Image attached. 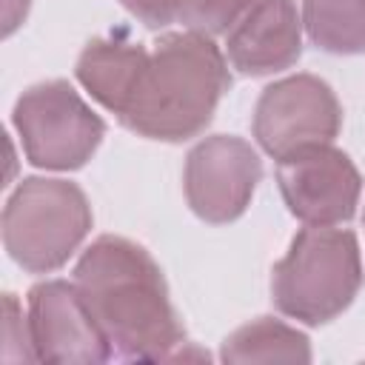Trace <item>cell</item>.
<instances>
[{
    "label": "cell",
    "mask_w": 365,
    "mask_h": 365,
    "mask_svg": "<svg viewBox=\"0 0 365 365\" xmlns=\"http://www.w3.org/2000/svg\"><path fill=\"white\" fill-rule=\"evenodd\" d=\"M277 182L288 211L305 225H336L354 217L362 177L331 143L305 145L277 160Z\"/></svg>",
    "instance_id": "cell-8"
},
{
    "label": "cell",
    "mask_w": 365,
    "mask_h": 365,
    "mask_svg": "<svg viewBox=\"0 0 365 365\" xmlns=\"http://www.w3.org/2000/svg\"><path fill=\"white\" fill-rule=\"evenodd\" d=\"M302 26L328 54H365V0H302Z\"/></svg>",
    "instance_id": "cell-13"
},
{
    "label": "cell",
    "mask_w": 365,
    "mask_h": 365,
    "mask_svg": "<svg viewBox=\"0 0 365 365\" xmlns=\"http://www.w3.org/2000/svg\"><path fill=\"white\" fill-rule=\"evenodd\" d=\"M259 177L262 163L251 143L234 134L205 137L185 157L182 188L188 208L205 222H231L248 208Z\"/></svg>",
    "instance_id": "cell-7"
},
{
    "label": "cell",
    "mask_w": 365,
    "mask_h": 365,
    "mask_svg": "<svg viewBox=\"0 0 365 365\" xmlns=\"http://www.w3.org/2000/svg\"><path fill=\"white\" fill-rule=\"evenodd\" d=\"M3 311H6V319H3V359L6 362L34 359L29 317H23V308L14 299V294L3 297Z\"/></svg>",
    "instance_id": "cell-15"
},
{
    "label": "cell",
    "mask_w": 365,
    "mask_h": 365,
    "mask_svg": "<svg viewBox=\"0 0 365 365\" xmlns=\"http://www.w3.org/2000/svg\"><path fill=\"white\" fill-rule=\"evenodd\" d=\"M26 160L37 168L71 171L91 160L106 123L66 83L46 80L26 88L11 111Z\"/></svg>",
    "instance_id": "cell-5"
},
{
    "label": "cell",
    "mask_w": 365,
    "mask_h": 365,
    "mask_svg": "<svg viewBox=\"0 0 365 365\" xmlns=\"http://www.w3.org/2000/svg\"><path fill=\"white\" fill-rule=\"evenodd\" d=\"M362 288L356 234L331 225H305L271 271L274 305L305 325L339 317Z\"/></svg>",
    "instance_id": "cell-3"
},
{
    "label": "cell",
    "mask_w": 365,
    "mask_h": 365,
    "mask_svg": "<svg viewBox=\"0 0 365 365\" xmlns=\"http://www.w3.org/2000/svg\"><path fill=\"white\" fill-rule=\"evenodd\" d=\"M148 60V48L125 40H91L77 57L80 86L117 117L125 111L140 71Z\"/></svg>",
    "instance_id": "cell-11"
},
{
    "label": "cell",
    "mask_w": 365,
    "mask_h": 365,
    "mask_svg": "<svg viewBox=\"0 0 365 365\" xmlns=\"http://www.w3.org/2000/svg\"><path fill=\"white\" fill-rule=\"evenodd\" d=\"M228 86L225 57L208 34L168 31L148 51L120 123L148 140H191L211 123Z\"/></svg>",
    "instance_id": "cell-2"
},
{
    "label": "cell",
    "mask_w": 365,
    "mask_h": 365,
    "mask_svg": "<svg viewBox=\"0 0 365 365\" xmlns=\"http://www.w3.org/2000/svg\"><path fill=\"white\" fill-rule=\"evenodd\" d=\"M88 231L91 205L83 188L68 180L26 177L3 208V245L31 274L66 265Z\"/></svg>",
    "instance_id": "cell-4"
},
{
    "label": "cell",
    "mask_w": 365,
    "mask_h": 365,
    "mask_svg": "<svg viewBox=\"0 0 365 365\" xmlns=\"http://www.w3.org/2000/svg\"><path fill=\"white\" fill-rule=\"evenodd\" d=\"M339 128L342 106L334 88L314 74H294L271 83L254 108V137L274 160L305 145L334 143Z\"/></svg>",
    "instance_id": "cell-6"
},
{
    "label": "cell",
    "mask_w": 365,
    "mask_h": 365,
    "mask_svg": "<svg viewBox=\"0 0 365 365\" xmlns=\"http://www.w3.org/2000/svg\"><path fill=\"white\" fill-rule=\"evenodd\" d=\"M137 20H143L148 29H163L182 17L188 0H120Z\"/></svg>",
    "instance_id": "cell-16"
},
{
    "label": "cell",
    "mask_w": 365,
    "mask_h": 365,
    "mask_svg": "<svg viewBox=\"0 0 365 365\" xmlns=\"http://www.w3.org/2000/svg\"><path fill=\"white\" fill-rule=\"evenodd\" d=\"M225 51L240 74L262 77L291 68L302 54V17L294 0H254L231 26Z\"/></svg>",
    "instance_id": "cell-10"
},
{
    "label": "cell",
    "mask_w": 365,
    "mask_h": 365,
    "mask_svg": "<svg viewBox=\"0 0 365 365\" xmlns=\"http://www.w3.org/2000/svg\"><path fill=\"white\" fill-rule=\"evenodd\" d=\"M29 331L37 362L94 365L114 356L80 288L66 279H46L29 291Z\"/></svg>",
    "instance_id": "cell-9"
},
{
    "label": "cell",
    "mask_w": 365,
    "mask_h": 365,
    "mask_svg": "<svg viewBox=\"0 0 365 365\" xmlns=\"http://www.w3.org/2000/svg\"><path fill=\"white\" fill-rule=\"evenodd\" d=\"M251 3L254 0H188L180 20L191 31L214 37V34L228 31L251 9Z\"/></svg>",
    "instance_id": "cell-14"
},
{
    "label": "cell",
    "mask_w": 365,
    "mask_h": 365,
    "mask_svg": "<svg viewBox=\"0 0 365 365\" xmlns=\"http://www.w3.org/2000/svg\"><path fill=\"white\" fill-rule=\"evenodd\" d=\"M29 3H31V0H3V34H6V37L26 20Z\"/></svg>",
    "instance_id": "cell-17"
},
{
    "label": "cell",
    "mask_w": 365,
    "mask_h": 365,
    "mask_svg": "<svg viewBox=\"0 0 365 365\" xmlns=\"http://www.w3.org/2000/svg\"><path fill=\"white\" fill-rule=\"evenodd\" d=\"M222 362H311L308 336L274 317L237 328L220 351Z\"/></svg>",
    "instance_id": "cell-12"
},
{
    "label": "cell",
    "mask_w": 365,
    "mask_h": 365,
    "mask_svg": "<svg viewBox=\"0 0 365 365\" xmlns=\"http://www.w3.org/2000/svg\"><path fill=\"white\" fill-rule=\"evenodd\" d=\"M74 285L117 356L160 362L182 345L185 334L163 271L143 245L97 237L74 265Z\"/></svg>",
    "instance_id": "cell-1"
}]
</instances>
